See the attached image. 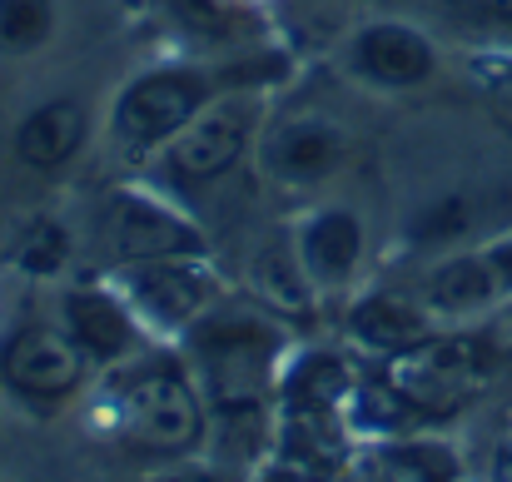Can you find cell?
Returning <instances> with one entry per match:
<instances>
[{"label":"cell","mask_w":512,"mask_h":482,"mask_svg":"<svg viewBox=\"0 0 512 482\" xmlns=\"http://www.w3.org/2000/svg\"><path fill=\"white\" fill-rule=\"evenodd\" d=\"M120 428L135 448L150 453H189L199 443L204 413L199 393L179 368H140L120 388Z\"/></svg>","instance_id":"3"},{"label":"cell","mask_w":512,"mask_h":482,"mask_svg":"<svg viewBox=\"0 0 512 482\" xmlns=\"http://www.w3.org/2000/svg\"><path fill=\"white\" fill-rule=\"evenodd\" d=\"M125 304L135 309V319L170 328V333H189L209 314L214 284L189 259H155V264H135L125 274Z\"/></svg>","instance_id":"6"},{"label":"cell","mask_w":512,"mask_h":482,"mask_svg":"<svg viewBox=\"0 0 512 482\" xmlns=\"http://www.w3.org/2000/svg\"><path fill=\"white\" fill-rule=\"evenodd\" d=\"M155 482H224L219 473H204V468H189V473H170V478H155Z\"/></svg>","instance_id":"23"},{"label":"cell","mask_w":512,"mask_h":482,"mask_svg":"<svg viewBox=\"0 0 512 482\" xmlns=\"http://www.w3.org/2000/svg\"><path fill=\"white\" fill-rule=\"evenodd\" d=\"M473 15H483V20H493V25H508L512 30V0H463Z\"/></svg>","instance_id":"21"},{"label":"cell","mask_w":512,"mask_h":482,"mask_svg":"<svg viewBox=\"0 0 512 482\" xmlns=\"http://www.w3.org/2000/svg\"><path fill=\"white\" fill-rule=\"evenodd\" d=\"M55 30V5L50 0H0V50L5 55H30L50 40Z\"/></svg>","instance_id":"17"},{"label":"cell","mask_w":512,"mask_h":482,"mask_svg":"<svg viewBox=\"0 0 512 482\" xmlns=\"http://www.w3.org/2000/svg\"><path fill=\"white\" fill-rule=\"evenodd\" d=\"M363 259V224L348 209H319L299 229V264L309 269L314 289H339L358 274Z\"/></svg>","instance_id":"10"},{"label":"cell","mask_w":512,"mask_h":482,"mask_svg":"<svg viewBox=\"0 0 512 482\" xmlns=\"http://www.w3.org/2000/svg\"><path fill=\"white\" fill-rule=\"evenodd\" d=\"M463 229H468V204L448 199V204L428 209V219L418 224V239H448V234H463Z\"/></svg>","instance_id":"20"},{"label":"cell","mask_w":512,"mask_h":482,"mask_svg":"<svg viewBox=\"0 0 512 482\" xmlns=\"http://www.w3.org/2000/svg\"><path fill=\"white\" fill-rule=\"evenodd\" d=\"M493 482H512V438H503V448L493 453Z\"/></svg>","instance_id":"22"},{"label":"cell","mask_w":512,"mask_h":482,"mask_svg":"<svg viewBox=\"0 0 512 482\" xmlns=\"http://www.w3.org/2000/svg\"><path fill=\"white\" fill-rule=\"evenodd\" d=\"M65 249H70V239H65L60 224H35V229L25 234L20 264H25L30 274H55V269L65 264Z\"/></svg>","instance_id":"19"},{"label":"cell","mask_w":512,"mask_h":482,"mask_svg":"<svg viewBox=\"0 0 512 482\" xmlns=\"http://www.w3.org/2000/svg\"><path fill=\"white\" fill-rule=\"evenodd\" d=\"M209 95H214V80L199 75V70L140 75L115 105V135H120V145H135V150L170 145L174 135L209 105Z\"/></svg>","instance_id":"4"},{"label":"cell","mask_w":512,"mask_h":482,"mask_svg":"<svg viewBox=\"0 0 512 482\" xmlns=\"http://www.w3.org/2000/svg\"><path fill=\"white\" fill-rule=\"evenodd\" d=\"M85 368H90V353L75 343L70 328L30 323L0 348V373L25 398H50V403L70 398L85 383Z\"/></svg>","instance_id":"5"},{"label":"cell","mask_w":512,"mask_h":482,"mask_svg":"<svg viewBox=\"0 0 512 482\" xmlns=\"http://www.w3.org/2000/svg\"><path fill=\"white\" fill-rule=\"evenodd\" d=\"M343 164V135L329 120H294L269 145V174L279 184H324Z\"/></svg>","instance_id":"12"},{"label":"cell","mask_w":512,"mask_h":482,"mask_svg":"<svg viewBox=\"0 0 512 482\" xmlns=\"http://www.w3.org/2000/svg\"><path fill=\"white\" fill-rule=\"evenodd\" d=\"M503 289V274L493 259H448L428 274L423 284V309L428 314H473L483 304H493Z\"/></svg>","instance_id":"15"},{"label":"cell","mask_w":512,"mask_h":482,"mask_svg":"<svg viewBox=\"0 0 512 482\" xmlns=\"http://www.w3.org/2000/svg\"><path fill=\"white\" fill-rule=\"evenodd\" d=\"M488 259L498 264V274H503V284H512V244H503V249H493Z\"/></svg>","instance_id":"24"},{"label":"cell","mask_w":512,"mask_h":482,"mask_svg":"<svg viewBox=\"0 0 512 482\" xmlns=\"http://www.w3.org/2000/svg\"><path fill=\"white\" fill-rule=\"evenodd\" d=\"M348 60L363 80L373 85H388V90H403V85H423L433 75V45L413 30V25H398V20H378V25H363L348 45Z\"/></svg>","instance_id":"9"},{"label":"cell","mask_w":512,"mask_h":482,"mask_svg":"<svg viewBox=\"0 0 512 482\" xmlns=\"http://www.w3.org/2000/svg\"><path fill=\"white\" fill-rule=\"evenodd\" d=\"M493 353L478 338H423L388 363V388L418 413H448L488 383Z\"/></svg>","instance_id":"2"},{"label":"cell","mask_w":512,"mask_h":482,"mask_svg":"<svg viewBox=\"0 0 512 482\" xmlns=\"http://www.w3.org/2000/svg\"><path fill=\"white\" fill-rule=\"evenodd\" d=\"M279 343V328L259 314H204L189 328V353L199 363L209 403L229 413L254 408L274 378Z\"/></svg>","instance_id":"1"},{"label":"cell","mask_w":512,"mask_h":482,"mask_svg":"<svg viewBox=\"0 0 512 482\" xmlns=\"http://www.w3.org/2000/svg\"><path fill=\"white\" fill-rule=\"evenodd\" d=\"M165 10H170L184 30L209 35V40H219V35H229V30H234V15H229V5H224V0H165Z\"/></svg>","instance_id":"18"},{"label":"cell","mask_w":512,"mask_h":482,"mask_svg":"<svg viewBox=\"0 0 512 482\" xmlns=\"http://www.w3.org/2000/svg\"><path fill=\"white\" fill-rule=\"evenodd\" d=\"M80 145H85V105L75 100H45L15 130V155L30 169H60L65 160H75Z\"/></svg>","instance_id":"13"},{"label":"cell","mask_w":512,"mask_h":482,"mask_svg":"<svg viewBox=\"0 0 512 482\" xmlns=\"http://www.w3.org/2000/svg\"><path fill=\"white\" fill-rule=\"evenodd\" d=\"M348 333H353V343H363V348L393 358V353H403V348H413V343L428 338V314H423L418 304H408V299L373 294V299L353 304Z\"/></svg>","instance_id":"14"},{"label":"cell","mask_w":512,"mask_h":482,"mask_svg":"<svg viewBox=\"0 0 512 482\" xmlns=\"http://www.w3.org/2000/svg\"><path fill=\"white\" fill-rule=\"evenodd\" d=\"M105 239H110L115 259H125V264L199 254V234L179 214H170L165 204H155L145 194H115V204L105 209Z\"/></svg>","instance_id":"8"},{"label":"cell","mask_w":512,"mask_h":482,"mask_svg":"<svg viewBox=\"0 0 512 482\" xmlns=\"http://www.w3.org/2000/svg\"><path fill=\"white\" fill-rule=\"evenodd\" d=\"M254 130V110L249 105H204L179 135L170 140V174L179 184H209L219 174H229Z\"/></svg>","instance_id":"7"},{"label":"cell","mask_w":512,"mask_h":482,"mask_svg":"<svg viewBox=\"0 0 512 482\" xmlns=\"http://www.w3.org/2000/svg\"><path fill=\"white\" fill-rule=\"evenodd\" d=\"M65 328L90 353V363H115L135 348V309L105 289H70L65 294Z\"/></svg>","instance_id":"11"},{"label":"cell","mask_w":512,"mask_h":482,"mask_svg":"<svg viewBox=\"0 0 512 482\" xmlns=\"http://www.w3.org/2000/svg\"><path fill=\"white\" fill-rule=\"evenodd\" d=\"M254 279H259V294H264L274 309H284V314H299V309L314 304V279H309V269L299 264V249H294V254H284V249L264 254V259L254 264Z\"/></svg>","instance_id":"16"}]
</instances>
